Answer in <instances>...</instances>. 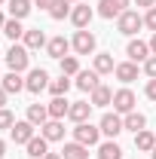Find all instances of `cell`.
<instances>
[{
  "label": "cell",
  "mask_w": 156,
  "mask_h": 159,
  "mask_svg": "<svg viewBox=\"0 0 156 159\" xmlns=\"http://www.w3.org/2000/svg\"><path fill=\"white\" fill-rule=\"evenodd\" d=\"M141 28H144V16H138L135 9H126V12H119V19H117V31H119V34L132 37V34H138Z\"/></svg>",
  "instance_id": "6da1fadb"
},
{
  "label": "cell",
  "mask_w": 156,
  "mask_h": 159,
  "mask_svg": "<svg viewBox=\"0 0 156 159\" xmlns=\"http://www.w3.org/2000/svg\"><path fill=\"white\" fill-rule=\"evenodd\" d=\"M28 52H31L28 46H12V49L6 52V64H9V70H16V74L28 70V64H31V55H28Z\"/></svg>",
  "instance_id": "7a4b0ae2"
},
{
  "label": "cell",
  "mask_w": 156,
  "mask_h": 159,
  "mask_svg": "<svg viewBox=\"0 0 156 159\" xmlns=\"http://www.w3.org/2000/svg\"><path fill=\"white\" fill-rule=\"evenodd\" d=\"M71 46H74V52H77V55H92V52H95V34H92L89 28H83V31L74 34Z\"/></svg>",
  "instance_id": "3957f363"
},
{
  "label": "cell",
  "mask_w": 156,
  "mask_h": 159,
  "mask_svg": "<svg viewBox=\"0 0 156 159\" xmlns=\"http://www.w3.org/2000/svg\"><path fill=\"white\" fill-rule=\"evenodd\" d=\"M98 138H101V129H98V125H92V122H77V129H74V141L86 144V147H95Z\"/></svg>",
  "instance_id": "277c9868"
},
{
  "label": "cell",
  "mask_w": 156,
  "mask_h": 159,
  "mask_svg": "<svg viewBox=\"0 0 156 159\" xmlns=\"http://www.w3.org/2000/svg\"><path fill=\"white\" fill-rule=\"evenodd\" d=\"M25 89H28V92H34V95H40L43 89H49V74H46L43 67L28 70V77H25Z\"/></svg>",
  "instance_id": "5b68a950"
},
{
  "label": "cell",
  "mask_w": 156,
  "mask_h": 159,
  "mask_svg": "<svg viewBox=\"0 0 156 159\" xmlns=\"http://www.w3.org/2000/svg\"><path fill=\"white\" fill-rule=\"evenodd\" d=\"M98 129H101V135H107V138H117L119 132H126L122 116H119L117 110H113V113H104V116H101V122H98Z\"/></svg>",
  "instance_id": "8992f818"
},
{
  "label": "cell",
  "mask_w": 156,
  "mask_h": 159,
  "mask_svg": "<svg viewBox=\"0 0 156 159\" xmlns=\"http://www.w3.org/2000/svg\"><path fill=\"white\" fill-rule=\"evenodd\" d=\"M113 110L117 113H132L135 110V92L132 89H117L113 92Z\"/></svg>",
  "instance_id": "52a82bcc"
},
{
  "label": "cell",
  "mask_w": 156,
  "mask_h": 159,
  "mask_svg": "<svg viewBox=\"0 0 156 159\" xmlns=\"http://www.w3.org/2000/svg\"><path fill=\"white\" fill-rule=\"evenodd\" d=\"M92 16H95V9H92V6H86V3H77V6L71 9V21H74V28H77V31L89 28Z\"/></svg>",
  "instance_id": "ba28073f"
},
{
  "label": "cell",
  "mask_w": 156,
  "mask_h": 159,
  "mask_svg": "<svg viewBox=\"0 0 156 159\" xmlns=\"http://www.w3.org/2000/svg\"><path fill=\"white\" fill-rule=\"evenodd\" d=\"M34 129H37L34 122H28V119H21V122H16V125L9 129V135H12V141H16V144H28V141H31L34 135H37Z\"/></svg>",
  "instance_id": "9c48e42d"
},
{
  "label": "cell",
  "mask_w": 156,
  "mask_h": 159,
  "mask_svg": "<svg viewBox=\"0 0 156 159\" xmlns=\"http://www.w3.org/2000/svg\"><path fill=\"white\" fill-rule=\"evenodd\" d=\"M126 55H129V61H147L153 52H150V43H144V40H132L129 46H126Z\"/></svg>",
  "instance_id": "30bf717a"
},
{
  "label": "cell",
  "mask_w": 156,
  "mask_h": 159,
  "mask_svg": "<svg viewBox=\"0 0 156 159\" xmlns=\"http://www.w3.org/2000/svg\"><path fill=\"white\" fill-rule=\"evenodd\" d=\"M67 49H74L67 37H52L49 43H46V55H52V58H58V61L67 55Z\"/></svg>",
  "instance_id": "8fae6325"
},
{
  "label": "cell",
  "mask_w": 156,
  "mask_h": 159,
  "mask_svg": "<svg viewBox=\"0 0 156 159\" xmlns=\"http://www.w3.org/2000/svg\"><path fill=\"white\" fill-rule=\"evenodd\" d=\"M40 135H43L46 141H61V138H64V122H61V119L43 122V125H40Z\"/></svg>",
  "instance_id": "7c38bea8"
},
{
  "label": "cell",
  "mask_w": 156,
  "mask_h": 159,
  "mask_svg": "<svg viewBox=\"0 0 156 159\" xmlns=\"http://www.w3.org/2000/svg\"><path fill=\"white\" fill-rule=\"evenodd\" d=\"M89 113H92V101H74L71 110H67V119H74V122H89Z\"/></svg>",
  "instance_id": "4fadbf2b"
},
{
  "label": "cell",
  "mask_w": 156,
  "mask_h": 159,
  "mask_svg": "<svg viewBox=\"0 0 156 159\" xmlns=\"http://www.w3.org/2000/svg\"><path fill=\"white\" fill-rule=\"evenodd\" d=\"M25 147H28V156H31V159H43L46 153H49V141L43 138V135H34Z\"/></svg>",
  "instance_id": "5bb4252c"
},
{
  "label": "cell",
  "mask_w": 156,
  "mask_h": 159,
  "mask_svg": "<svg viewBox=\"0 0 156 159\" xmlns=\"http://www.w3.org/2000/svg\"><path fill=\"white\" fill-rule=\"evenodd\" d=\"M98 77H101V74H95V70H80V74H77V89H83V92H95L98 86H101Z\"/></svg>",
  "instance_id": "9a60e30c"
},
{
  "label": "cell",
  "mask_w": 156,
  "mask_h": 159,
  "mask_svg": "<svg viewBox=\"0 0 156 159\" xmlns=\"http://www.w3.org/2000/svg\"><path fill=\"white\" fill-rule=\"evenodd\" d=\"M61 159H89V147L80 144V141H71V144H64Z\"/></svg>",
  "instance_id": "2e32d148"
},
{
  "label": "cell",
  "mask_w": 156,
  "mask_h": 159,
  "mask_svg": "<svg viewBox=\"0 0 156 159\" xmlns=\"http://www.w3.org/2000/svg\"><path fill=\"white\" fill-rule=\"evenodd\" d=\"M25 46H28V49H43V46H46V43H49V40H46V34H43V31H40V28H31V31H25Z\"/></svg>",
  "instance_id": "e0dca14e"
},
{
  "label": "cell",
  "mask_w": 156,
  "mask_h": 159,
  "mask_svg": "<svg viewBox=\"0 0 156 159\" xmlns=\"http://www.w3.org/2000/svg\"><path fill=\"white\" fill-rule=\"evenodd\" d=\"M117 80L119 83H132V80H138V64L135 61H122V64H117Z\"/></svg>",
  "instance_id": "ac0fdd59"
},
{
  "label": "cell",
  "mask_w": 156,
  "mask_h": 159,
  "mask_svg": "<svg viewBox=\"0 0 156 159\" xmlns=\"http://www.w3.org/2000/svg\"><path fill=\"white\" fill-rule=\"evenodd\" d=\"M46 107H49V119H64V116H67V110H71V104L64 101V95L52 98L49 104H46Z\"/></svg>",
  "instance_id": "d6986e66"
},
{
  "label": "cell",
  "mask_w": 156,
  "mask_h": 159,
  "mask_svg": "<svg viewBox=\"0 0 156 159\" xmlns=\"http://www.w3.org/2000/svg\"><path fill=\"white\" fill-rule=\"evenodd\" d=\"M92 70H95V74H113V70H117V64H113V55H110V52H101V55H95V64H92Z\"/></svg>",
  "instance_id": "ffe728a7"
},
{
  "label": "cell",
  "mask_w": 156,
  "mask_h": 159,
  "mask_svg": "<svg viewBox=\"0 0 156 159\" xmlns=\"http://www.w3.org/2000/svg\"><path fill=\"white\" fill-rule=\"evenodd\" d=\"M0 86H3L9 95H16V92H21V89H25V77H21V74H16V70H9V74L3 77V83H0Z\"/></svg>",
  "instance_id": "44dd1931"
},
{
  "label": "cell",
  "mask_w": 156,
  "mask_h": 159,
  "mask_svg": "<svg viewBox=\"0 0 156 159\" xmlns=\"http://www.w3.org/2000/svg\"><path fill=\"white\" fill-rule=\"evenodd\" d=\"M28 122H34V125L49 122V107H46V104H31V107H28Z\"/></svg>",
  "instance_id": "7402d4cb"
},
{
  "label": "cell",
  "mask_w": 156,
  "mask_h": 159,
  "mask_svg": "<svg viewBox=\"0 0 156 159\" xmlns=\"http://www.w3.org/2000/svg\"><path fill=\"white\" fill-rule=\"evenodd\" d=\"M135 147L141 150V153H150V150L156 147V135H153V132H147V129H141V132L135 135Z\"/></svg>",
  "instance_id": "603a6c76"
},
{
  "label": "cell",
  "mask_w": 156,
  "mask_h": 159,
  "mask_svg": "<svg viewBox=\"0 0 156 159\" xmlns=\"http://www.w3.org/2000/svg\"><path fill=\"white\" fill-rule=\"evenodd\" d=\"M122 125H126L129 132H135V135H138V132L147 125V116H144V113H138V110H132V113H126V116H122Z\"/></svg>",
  "instance_id": "cb8c5ba5"
},
{
  "label": "cell",
  "mask_w": 156,
  "mask_h": 159,
  "mask_svg": "<svg viewBox=\"0 0 156 159\" xmlns=\"http://www.w3.org/2000/svg\"><path fill=\"white\" fill-rule=\"evenodd\" d=\"M107 104H113V92L107 86H98L92 92V107H107Z\"/></svg>",
  "instance_id": "d4e9b609"
},
{
  "label": "cell",
  "mask_w": 156,
  "mask_h": 159,
  "mask_svg": "<svg viewBox=\"0 0 156 159\" xmlns=\"http://www.w3.org/2000/svg\"><path fill=\"white\" fill-rule=\"evenodd\" d=\"M98 159H122V150H119L117 141H104L98 147Z\"/></svg>",
  "instance_id": "484cf974"
},
{
  "label": "cell",
  "mask_w": 156,
  "mask_h": 159,
  "mask_svg": "<svg viewBox=\"0 0 156 159\" xmlns=\"http://www.w3.org/2000/svg\"><path fill=\"white\" fill-rule=\"evenodd\" d=\"M6 6H9V16L12 19H25L31 12V0H6Z\"/></svg>",
  "instance_id": "4316f807"
},
{
  "label": "cell",
  "mask_w": 156,
  "mask_h": 159,
  "mask_svg": "<svg viewBox=\"0 0 156 159\" xmlns=\"http://www.w3.org/2000/svg\"><path fill=\"white\" fill-rule=\"evenodd\" d=\"M71 9H74V6H71V0H55V3H52V9H49V16H52L55 21H61V19H71Z\"/></svg>",
  "instance_id": "83f0119b"
},
{
  "label": "cell",
  "mask_w": 156,
  "mask_h": 159,
  "mask_svg": "<svg viewBox=\"0 0 156 159\" xmlns=\"http://www.w3.org/2000/svg\"><path fill=\"white\" fill-rule=\"evenodd\" d=\"M3 34H6L9 40H19V37H25L21 19H6V25H3Z\"/></svg>",
  "instance_id": "f1b7e54d"
},
{
  "label": "cell",
  "mask_w": 156,
  "mask_h": 159,
  "mask_svg": "<svg viewBox=\"0 0 156 159\" xmlns=\"http://www.w3.org/2000/svg\"><path fill=\"white\" fill-rule=\"evenodd\" d=\"M67 89H71V77H64V74H61L58 80H52V83H49V92H52V98L67 95Z\"/></svg>",
  "instance_id": "f546056e"
},
{
  "label": "cell",
  "mask_w": 156,
  "mask_h": 159,
  "mask_svg": "<svg viewBox=\"0 0 156 159\" xmlns=\"http://www.w3.org/2000/svg\"><path fill=\"white\" fill-rule=\"evenodd\" d=\"M98 16L101 19H119V9L113 6V0H98Z\"/></svg>",
  "instance_id": "4dcf8cb0"
},
{
  "label": "cell",
  "mask_w": 156,
  "mask_h": 159,
  "mask_svg": "<svg viewBox=\"0 0 156 159\" xmlns=\"http://www.w3.org/2000/svg\"><path fill=\"white\" fill-rule=\"evenodd\" d=\"M61 74H64V77H74V74H80V61L74 58V55H64V58H61Z\"/></svg>",
  "instance_id": "1f68e13d"
},
{
  "label": "cell",
  "mask_w": 156,
  "mask_h": 159,
  "mask_svg": "<svg viewBox=\"0 0 156 159\" xmlns=\"http://www.w3.org/2000/svg\"><path fill=\"white\" fill-rule=\"evenodd\" d=\"M12 125H16V116L6 107H0V129H12Z\"/></svg>",
  "instance_id": "d6a6232c"
},
{
  "label": "cell",
  "mask_w": 156,
  "mask_h": 159,
  "mask_svg": "<svg viewBox=\"0 0 156 159\" xmlns=\"http://www.w3.org/2000/svg\"><path fill=\"white\" fill-rule=\"evenodd\" d=\"M144 28H150V31L156 34V6L147 9V16H144Z\"/></svg>",
  "instance_id": "836d02e7"
},
{
  "label": "cell",
  "mask_w": 156,
  "mask_h": 159,
  "mask_svg": "<svg viewBox=\"0 0 156 159\" xmlns=\"http://www.w3.org/2000/svg\"><path fill=\"white\" fill-rule=\"evenodd\" d=\"M144 74H147L150 80H156V55H150V58L144 61Z\"/></svg>",
  "instance_id": "e575fe53"
},
{
  "label": "cell",
  "mask_w": 156,
  "mask_h": 159,
  "mask_svg": "<svg viewBox=\"0 0 156 159\" xmlns=\"http://www.w3.org/2000/svg\"><path fill=\"white\" fill-rule=\"evenodd\" d=\"M144 92H147V98H150V101H156V80L147 83V89H144Z\"/></svg>",
  "instance_id": "d590c367"
},
{
  "label": "cell",
  "mask_w": 156,
  "mask_h": 159,
  "mask_svg": "<svg viewBox=\"0 0 156 159\" xmlns=\"http://www.w3.org/2000/svg\"><path fill=\"white\" fill-rule=\"evenodd\" d=\"M34 3H37L40 9H52V3H55V0H34Z\"/></svg>",
  "instance_id": "8d00e7d4"
},
{
  "label": "cell",
  "mask_w": 156,
  "mask_h": 159,
  "mask_svg": "<svg viewBox=\"0 0 156 159\" xmlns=\"http://www.w3.org/2000/svg\"><path fill=\"white\" fill-rule=\"evenodd\" d=\"M113 6H117L119 12H126V6H129V0H113Z\"/></svg>",
  "instance_id": "74e56055"
},
{
  "label": "cell",
  "mask_w": 156,
  "mask_h": 159,
  "mask_svg": "<svg viewBox=\"0 0 156 159\" xmlns=\"http://www.w3.org/2000/svg\"><path fill=\"white\" fill-rule=\"evenodd\" d=\"M138 6H144V9H150V6H156V0H135Z\"/></svg>",
  "instance_id": "f35d334b"
},
{
  "label": "cell",
  "mask_w": 156,
  "mask_h": 159,
  "mask_svg": "<svg viewBox=\"0 0 156 159\" xmlns=\"http://www.w3.org/2000/svg\"><path fill=\"white\" fill-rule=\"evenodd\" d=\"M6 95H9V92H6V89L0 86V107H6Z\"/></svg>",
  "instance_id": "ab89813d"
},
{
  "label": "cell",
  "mask_w": 156,
  "mask_h": 159,
  "mask_svg": "<svg viewBox=\"0 0 156 159\" xmlns=\"http://www.w3.org/2000/svg\"><path fill=\"white\" fill-rule=\"evenodd\" d=\"M43 159H61V153H46Z\"/></svg>",
  "instance_id": "60d3db41"
},
{
  "label": "cell",
  "mask_w": 156,
  "mask_h": 159,
  "mask_svg": "<svg viewBox=\"0 0 156 159\" xmlns=\"http://www.w3.org/2000/svg\"><path fill=\"white\" fill-rule=\"evenodd\" d=\"M150 52L156 55V34H153V40H150Z\"/></svg>",
  "instance_id": "b9f144b4"
},
{
  "label": "cell",
  "mask_w": 156,
  "mask_h": 159,
  "mask_svg": "<svg viewBox=\"0 0 156 159\" xmlns=\"http://www.w3.org/2000/svg\"><path fill=\"white\" fill-rule=\"evenodd\" d=\"M6 156V144H3V141H0V159Z\"/></svg>",
  "instance_id": "7bdbcfd3"
},
{
  "label": "cell",
  "mask_w": 156,
  "mask_h": 159,
  "mask_svg": "<svg viewBox=\"0 0 156 159\" xmlns=\"http://www.w3.org/2000/svg\"><path fill=\"white\" fill-rule=\"evenodd\" d=\"M3 25H6V19H3V12H0V31H3Z\"/></svg>",
  "instance_id": "ee69618b"
},
{
  "label": "cell",
  "mask_w": 156,
  "mask_h": 159,
  "mask_svg": "<svg viewBox=\"0 0 156 159\" xmlns=\"http://www.w3.org/2000/svg\"><path fill=\"white\" fill-rule=\"evenodd\" d=\"M150 156H153V159H156V147H153V150H150Z\"/></svg>",
  "instance_id": "f6af8a7d"
},
{
  "label": "cell",
  "mask_w": 156,
  "mask_h": 159,
  "mask_svg": "<svg viewBox=\"0 0 156 159\" xmlns=\"http://www.w3.org/2000/svg\"><path fill=\"white\" fill-rule=\"evenodd\" d=\"M3 3H6V0H0V6H3Z\"/></svg>",
  "instance_id": "bcb514c9"
},
{
  "label": "cell",
  "mask_w": 156,
  "mask_h": 159,
  "mask_svg": "<svg viewBox=\"0 0 156 159\" xmlns=\"http://www.w3.org/2000/svg\"><path fill=\"white\" fill-rule=\"evenodd\" d=\"M71 3H80V0H71Z\"/></svg>",
  "instance_id": "7dc6e473"
}]
</instances>
